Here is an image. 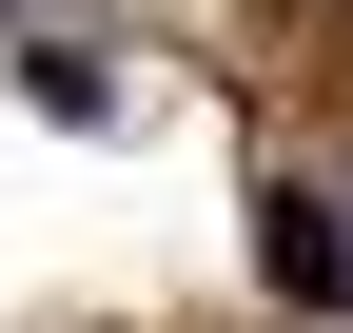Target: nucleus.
Segmentation results:
<instances>
[{
  "instance_id": "f257e3e1",
  "label": "nucleus",
  "mask_w": 353,
  "mask_h": 333,
  "mask_svg": "<svg viewBox=\"0 0 353 333\" xmlns=\"http://www.w3.org/2000/svg\"><path fill=\"white\" fill-rule=\"evenodd\" d=\"M255 275H275V294H353V235H334V196H275V216H255Z\"/></svg>"
}]
</instances>
